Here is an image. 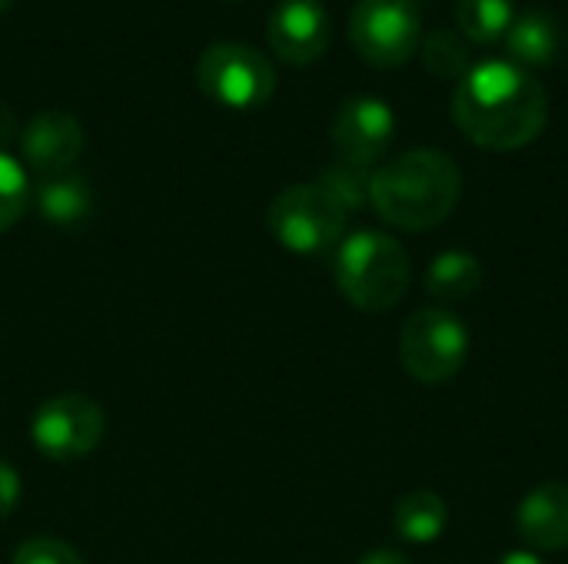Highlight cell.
<instances>
[{"mask_svg":"<svg viewBox=\"0 0 568 564\" xmlns=\"http://www.w3.org/2000/svg\"><path fill=\"white\" fill-rule=\"evenodd\" d=\"M456 126L483 150H523L549 120L546 86L509 60H486L473 66L453 96Z\"/></svg>","mask_w":568,"mask_h":564,"instance_id":"obj_1","label":"cell"},{"mask_svg":"<svg viewBox=\"0 0 568 564\" xmlns=\"http://www.w3.org/2000/svg\"><path fill=\"white\" fill-rule=\"evenodd\" d=\"M463 193L453 156L439 150H409L373 170L369 206L396 229L426 233L449 219Z\"/></svg>","mask_w":568,"mask_h":564,"instance_id":"obj_2","label":"cell"},{"mask_svg":"<svg viewBox=\"0 0 568 564\" xmlns=\"http://www.w3.org/2000/svg\"><path fill=\"white\" fill-rule=\"evenodd\" d=\"M333 276L349 306L363 312H386L399 306L409 289V256L393 236L359 229L339 243Z\"/></svg>","mask_w":568,"mask_h":564,"instance_id":"obj_3","label":"cell"},{"mask_svg":"<svg viewBox=\"0 0 568 564\" xmlns=\"http://www.w3.org/2000/svg\"><path fill=\"white\" fill-rule=\"evenodd\" d=\"M266 226L283 249L316 256L339 243L346 229V209L320 183H300L270 203Z\"/></svg>","mask_w":568,"mask_h":564,"instance_id":"obj_4","label":"cell"},{"mask_svg":"<svg viewBox=\"0 0 568 564\" xmlns=\"http://www.w3.org/2000/svg\"><path fill=\"white\" fill-rule=\"evenodd\" d=\"M399 356L416 382L439 386L459 376L469 359V329L449 309H419L406 319Z\"/></svg>","mask_w":568,"mask_h":564,"instance_id":"obj_5","label":"cell"},{"mask_svg":"<svg viewBox=\"0 0 568 564\" xmlns=\"http://www.w3.org/2000/svg\"><path fill=\"white\" fill-rule=\"evenodd\" d=\"M196 80L210 100L230 110H256L273 96L276 86L270 60L260 50L233 40H220L203 50L196 63Z\"/></svg>","mask_w":568,"mask_h":564,"instance_id":"obj_6","label":"cell"},{"mask_svg":"<svg viewBox=\"0 0 568 564\" xmlns=\"http://www.w3.org/2000/svg\"><path fill=\"white\" fill-rule=\"evenodd\" d=\"M356 53L379 66H403L423 43V17L416 0H359L349 17Z\"/></svg>","mask_w":568,"mask_h":564,"instance_id":"obj_7","label":"cell"},{"mask_svg":"<svg viewBox=\"0 0 568 564\" xmlns=\"http://www.w3.org/2000/svg\"><path fill=\"white\" fill-rule=\"evenodd\" d=\"M103 432H106L103 409L80 392L47 399L30 422L33 445L53 462L87 459L103 442Z\"/></svg>","mask_w":568,"mask_h":564,"instance_id":"obj_8","label":"cell"},{"mask_svg":"<svg viewBox=\"0 0 568 564\" xmlns=\"http://www.w3.org/2000/svg\"><path fill=\"white\" fill-rule=\"evenodd\" d=\"M329 136H333L339 160L373 170V163L389 150L393 136H396V113L389 103H383L369 93L349 96L339 103Z\"/></svg>","mask_w":568,"mask_h":564,"instance_id":"obj_9","label":"cell"},{"mask_svg":"<svg viewBox=\"0 0 568 564\" xmlns=\"http://www.w3.org/2000/svg\"><path fill=\"white\" fill-rule=\"evenodd\" d=\"M270 47L280 60L306 66L329 47V13L320 0H283L270 17Z\"/></svg>","mask_w":568,"mask_h":564,"instance_id":"obj_10","label":"cell"},{"mask_svg":"<svg viewBox=\"0 0 568 564\" xmlns=\"http://www.w3.org/2000/svg\"><path fill=\"white\" fill-rule=\"evenodd\" d=\"M20 153L43 176L67 173L83 153V126L63 110H43L20 133Z\"/></svg>","mask_w":568,"mask_h":564,"instance_id":"obj_11","label":"cell"},{"mask_svg":"<svg viewBox=\"0 0 568 564\" xmlns=\"http://www.w3.org/2000/svg\"><path fill=\"white\" fill-rule=\"evenodd\" d=\"M519 539L532 552H566L568 548V485L542 482L516 509Z\"/></svg>","mask_w":568,"mask_h":564,"instance_id":"obj_12","label":"cell"},{"mask_svg":"<svg viewBox=\"0 0 568 564\" xmlns=\"http://www.w3.org/2000/svg\"><path fill=\"white\" fill-rule=\"evenodd\" d=\"M503 43H506L509 63H516L523 70H532V66H546V63L556 60L562 33H559V23H556L552 13L526 10V13H516V20H513Z\"/></svg>","mask_w":568,"mask_h":564,"instance_id":"obj_13","label":"cell"},{"mask_svg":"<svg viewBox=\"0 0 568 564\" xmlns=\"http://www.w3.org/2000/svg\"><path fill=\"white\" fill-rule=\"evenodd\" d=\"M37 213L53 226H80L93 213V189L77 173H57L43 176L37 186Z\"/></svg>","mask_w":568,"mask_h":564,"instance_id":"obj_14","label":"cell"},{"mask_svg":"<svg viewBox=\"0 0 568 564\" xmlns=\"http://www.w3.org/2000/svg\"><path fill=\"white\" fill-rule=\"evenodd\" d=\"M483 289V263L466 249L439 253L426 269V293L439 302H466Z\"/></svg>","mask_w":568,"mask_h":564,"instance_id":"obj_15","label":"cell"},{"mask_svg":"<svg viewBox=\"0 0 568 564\" xmlns=\"http://www.w3.org/2000/svg\"><path fill=\"white\" fill-rule=\"evenodd\" d=\"M449 522V509L436 492H409L393 509V529L403 542L413 545H433L443 539Z\"/></svg>","mask_w":568,"mask_h":564,"instance_id":"obj_16","label":"cell"},{"mask_svg":"<svg viewBox=\"0 0 568 564\" xmlns=\"http://www.w3.org/2000/svg\"><path fill=\"white\" fill-rule=\"evenodd\" d=\"M516 20V0H456L459 33L479 47L503 43Z\"/></svg>","mask_w":568,"mask_h":564,"instance_id":"obj_17","label":"cell"},{"mask_svg":"<svg viewBox=\"0 0 568 564\" xmlns=\"http://www.w3.org/2000/svg\"><path fill=\"white\" fill-rule=\"evenodd\" d=\"M423 63L439 80H463L473 70L469 43L456 30H433L423 40Z\"/></svg>","mask_w":568,"mask_h":564,"instance_id":"obj_18","label":"cell"},{"mask_svg":"<svg viewBox=\"0 0 568 564\" xmlns=\"http://www.w3.org/2000/svg\"><path fill=\"white\" fill-rule=\"evenodd\" d=\"M320 186L349 213V209H359L369 203V186H373V170L369 166H356V163H333L323 170L320 176Z\"/></svg>","mask_w":568,"mask_h":564,"instance_id":"obj_19","label":"cell"},{"mask_svg":"<svg viewBox=\"0 0 568 564\" xmlns=\"http://www.w3.org/2000/svg\"><path fill=\"white\" fill-rule=\"evenodd\" d=\"M27 199H30V183L23 166L13 156L0 153V233L23 216Z\"/></svg>","mask_w":568,"mask_h":564,"instance_id":"obj_20","label":"cell"},{"mask_svg":"<svg viewBox=\"0 0 568 564\" xmlns=\"http://www.w3.org/2000/svg\"><path fill=\"white\" fill-rule=\"evenodd\" d=\"M10 564H83L80 555L63 545L60 539H47V535H37L30 542H23L17 552H13V562Z\"/></svg>","mask_w":568,"mask_h":564,"instance_id":"obj_21","label":"cell"},{"mask_svg":"<svg viewBox=\"0 0 568 564\" xmlns=\"http://www.w3.org/2000/svg\"><path fill=\"white\" fill-rule=\"evenodd\" d=\"M17 505H20V475L7 459H0V519H10Z\"/></svg>","mask_w":568,"mask_h":564,"instance_id":"obj_22","label":"cell"},{"mask_svg":"<svg viewBox=\"0 0 568 564\" xmlns=\"http://www.w3.org/2000/svg\"><path fill=\"white\" fill-rule=\"evenodd\" d=\"M13 133H17V116H13V110L7 103H0V153L13 140Z\"/></svg>","mask_w":568,"mask_h":564,"instance_id":"obj_23","label":"cell"},{"mask_svg":"<svg viewBox=\"0 0 568 564\" xmlns=\"http://www.w3.org/2000/svg\"><path fill=\"white\" fill-rule=\"evenodd\" d=\"M359 564H413L406 555H399V552H389V548H376V552H369V555H363Z\"/></svg>","mask_w":568,"mask_h":564,"instance_id":"obj_24","label":"cell"},{"mask_svg":"<svg viewBox=\"0 0 568 564\" xmlns=\"http://www.w3.org/2000/svg\"><path fill=\"white\" fill-rule=\"evenodd\" d=\"M499 564H546L536 552H506Z\"/></svg>","mask_w":568,"mask_h":564,"instance_id":"obj_25","label":"cell"},{"mask_svg":"<svg viewBox=\"0 0 568 564\" xmlns=\"http://www.w3.org/2000/svg\"><path fill=\"white\" fill-rule=\"evenodd\" d=\"M10 7V0H0V10H7Z\"/></svg>","mask_w":568,"mask_h":564,"instance_id":"obj_26","label":"cell"}]
</instances>
